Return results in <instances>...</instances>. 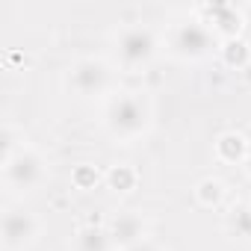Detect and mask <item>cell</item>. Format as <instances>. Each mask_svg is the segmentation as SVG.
Listing matches in <instances>:
<instances>
[{"mask_svg": "<svg viewBox=\"0 0 251 251\" xmlns=\"http://www.w3.org/2000/svg\"><path fill=\"white\" fill-rule=\"evenodd\" d=\"M0 145H3V157H0V163H6V160L15 157L27 142H24V133H18L12 124L6 121V124H3V130H0Z\"/></svg>", "mask_w": 251, "mask_h": 251, "instance_id": "5bb4252c", "label": "cell"}, {"mask_svg": "<svg viewBox=\"0 0 251 251\" xmlns=\"http://www.w3.org/2000/svg\"><path fill=\"white\" fill-rule=\"evenodd\" d=\"M71 251H115L106 227L100 225H83L71 236Z\"/></svg>", "mask_w": 251, "mask_h": 251, "instance_id": "30bf717a", "label": "cell"}, {"mask_svg": "<svg viewBox=\"0 0 251 251\" xmlns=\"http://www.w3.org/2000/svg\"><path fill=\"white\" fill-rule=\"evenodd\" d=\"M219 59L230 68V71H239L251 62V48L248 42L239 36V39H227V42H219Z\"/></svg>", "mask_w": 251, "mask_h": 251, "instance_id": "8fae6325", "label": "cell"}, {"mask_svg": "<svg viewBox=\"0 0 251 251\" xmlns=\"http://www.w3.org/2000/svg\"><path fill=\"white\" fill-rule=\"evenodd\" d=\"M65 83L77 98H103L112 95L115 68L103 56H80L68 65Z\"/></svg>", "mask_w": 251, "mask_h": 251, "instance_id": "277c9868", "label": "cell"}, {"mask_svg": "<svg viewBox=\"0 0 251 251\" xmlns=\"http://www.w3.org/2000/svg\"><path fill=\"white\" fill-rule=\"evenodd\" d=\"M0 175H3V186H6L9 195H27L36 186L45 183L48 163H45L42 151L24 145L15 157H9L6 163H0Z\"/></svg>", "mask_w": 251, "mask_h": 251, "instance_id": "5b68a950", "label": "cell"}, {"mask_svg": "<svg viewBox=\"0 0 251 251\" xmlns=\"http://www.w3.org/2000/svg\"><path fill=\"white\" fill-rule=\"evenodd\" d=\"M127 251H166V248H163V245H160L157 239H151V236H148V239H142V242H136V245H130Z\"/></svg>", "mask_w": 251, "mask_h": 251, "instance_id": "2e32d148", "label": "cell"}, {"mask_svg": "<svg viewBox=\"0 0 251 251\" xmlns=\"http://www.w3.org/2000/svg\"><path fill=\"white\" fill-rule=\"evenodd\" d=\"M192 15L201 24H207L219 42L239 39L242 30H245V12L236 3H201V6L192 9Z\"/></svg>", "mask_w": 251, "mask_h": 251, "instance_id": "8992f818", "label": "cell"}, {"mask_svg": "<svg viewBox=\"0 0 251 251\" xmlns=\"http://www.w3.org/2000/svg\"><path fill=\"white\" fill-rule=\"evenodd\" d=\"M160 53V36L148 24H127L115 33L112 56L115 65L124 71H142L148 68Z\"/></svg>", "mask_w": 251, "mask_h": 251, "instance_id": "7a4b0ae2", "label": "cell"}, {"mask_svg": "<svg viewBox=\"0 0 251 251\" xmlns=\"http://www.w3.org/2000/svg\"><path fill=\"white\" fill-rule=\"evenodd\" d=\"M103 177H106V175H100L92 163H80V166L71 172V183H74L77 189H95Z\"/></svg>", "mask_w": 251, "mask_h": 251, "instance_id": "9a60e30c", "label": "cell"}, {"mask_svg": "<svg viewBox=\"0 0 251 251\" xmlns=\"http://www.w3.org/2000/svg\"><path fill=\"white\" fill-rule=\"evenodd\" d=\"M103 183H106L112 192H130V189H136V183H139V175H136V169H133V166H127V163H118V166H112V169L106 172Z\"/></svg>", "mask_w": 251, "mask_h": 251, "instance_id": "4fadbf2b", "label": "cell"}, {"mask_svg": "<svg viewBox=\"0 0 251 251\" xmlns=\"http://www.w3.org/2000/svg\"><path fill=\"white\" fill-rule=\"evenodd\" d=\"M248 151H251L248 139H245L242 133H236V130H225V133H219V139L213 142V154H216V160L225 163V166H242L245 157H248Z\"/></svg>", "mask_w": 251, "mask_h": 251, "instance_id": "9c48e42d", "label": "cell"}, {"mask_svg": "<svg viewBox=\"0 0 251 251\" xmlns=\"http://www.w3.org/2000/svg\"><path fill=\"white\" fill-rule=\"evenodd\" d=\"M239 169H242V172H245V175H248V177H251V151H248V157H245V163H242V166H239Z\"/></svg>", "mask_w": 251, "mask_h": 251, "instance_id": "ac0fdd59", "label": "cell"}, {"mask_svg": "<svg viewBox=\"0 0 251 251\" xmlns=\"http://www.w3.org/2000/svg\"><path fill=\"white\" fill-rule=\"evenodd\" d=\"M154 124V103L142 89H118L103 103V130L121 142L130 145L142 139Z\"/></svg>", "mask_w": 251, "mask_h": 251, "instance_id": "6da1fadb", "label": "cell"}, {"mask_svg": "<svg viewBox=\"0 0 251 251\" xmlns=\"http://www.w3.org/2000/svg\"><path fill=\"white\" fill-rule=\"evenodd\" d=\"M225 195H227V186L219 177H204L195 183V201L201 207H219L225 201Z\"/></svg>", "mask_w": 251, "mask_h": 251, "instance_id": "7c38bea8", "label": "cell"}, {"mask_svg": "<svg viewBox=\"0 0 251 251\" xmlns=\"http://www.w3.org/2000/svg\"><path fill=\"white\" fill-rule=\"evenodd\" d=\"M166 48L175 59L180 62H201L210 53H219V39L207 24H201L195 15L177 21L166 33Z\"/></svg>", "mask_w": 251, "mask_h": 251, "instance_id": "3957f363", "label": "cell"}, {"mask_svg": "<svg viewBox=\"0 0 251 251\" xmlns=\"http://www.w3.org/2000/svg\"><path fill=\"white\" fill-rule=\"evenodd\" d=\"M39 236V219L27 210H6L0 222V239L6 251H24Z\"/></svg>", "mask_w": 251, "mask_h": 251, "instance_id": "52a82bcc", "label": "cell"}, {"mask_svg": "<svg viewBox=\"0 0 251 251\" xmlns=\"http://www.w3.org/2000/svg\"><path fill=\"white\" fill-rule=\"evenodd\" d=\"M103 227H106V233H109L115 251H127L130 245L148 239V222H145L136 210H118Z\"/></svg>", "mask_w": 251, "mask_h": 251, "instance_id": "ba28073f", "label": "cell"}, {"mask_svg": "<svg viewBox=\"0 0 251 251\" xmlns=\"http://www.w3.org/2000/svg\"><path fill=\"white\" fill-rule=\"evenodd\" d=\"M239 213H242V233H248V236H251V204H248V207H242Z\"/></svg>", "mask_w": 251, "mask_h": 251, "instance_id": "e0dca14e", "label": "cell"}]
</instances>
